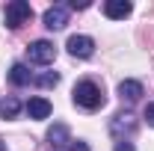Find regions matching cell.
I'll return each instance as SVG.
<instances>
[{
    "mask_svg": "<svg viewBox=\"0 0 154 151\" xmlns=\"http://www.w3.org/2000/svg\"><path fill=\"white\" fill-rule=\"evenodd\" d=\"M45 27L48 30H62L65 24H68V6L65 3H57V6H51V9H45Z\"/></svg>",
    "mask_w": 154,
    "mask_h": 151,
    "instance_id": "cell-5",
    "label": "cell"
},
{
    "mask_svg": "<svg viewBox=\"0 0 154 151\" xmlns=\"http://www.w3.org/2000/svg\"><path fill=\"white\" fill-rule=\"evenodd\" d=\"M18 113H21V101L15 95H9V98L0 101V119H15Z\"/></svg>",
    "mask_w": 154,
    "mask_h": 151,
    "instance_id": "cell-12",
    "label": "cell"
},
{
    "mask_svg": "<svg viewBox=\"0 0 154 151\" xmlns=\"http://www.w3.org/2000/svg\"><path fill=\"white\" fill-rule=\"evenodd\" d=\"M48 139H51V145H57V148H62V145H68V142H71L68 128H65V125H59V122L48 131Z\"/></svg>",
    "mask_w": 154,
    "mask_h": 151,
    "instance_id": "cell-11",
    "label": "cell"
},
{
    "mask_svg": "<svg viewBox=\"0 0 154 151\" xmlns=\"http://www.w3.org/2000/svg\"><path fill=\"white\" fill-rule=\"evenodd\" d=\"M33 83L45 86V89H51V86H57V83H59V74H57V71H45V74L33 77Z\"/></svg>",
    "mask_w": 154,
    "mask_h": 151,
    "instance_id": "cell-13",
    "label": "cell"
},
{
    "mask_svg": "<svg viewBox=\"0 0 154 151\" xmlns=\"http://www.w3.org/2000/svg\"><path fill=\"white\" fill-rule=\"evenodd\" d=\"M119 95H122V101L134 104V101L142 98V83H139V80H122V83H119Z\"/></svg>",
    "mask_w": 154,
    "mask_h": 151,
    "instance_id": "cell-8",
    "label": "cell"
},
{
    "mask_svg": "<svg viewBox=\"0 0 154 151\" xmlns=\"http://www.w3.org/2000/svg\"><path fill=\"white\" fill-rule=\"evenodd\" d=\"M116 151H134V142H128V139H119V142H116Z\"/></svg>",
    "mask_w": 154,
    "mask_h": 151,
    "instance_id": "cell-14",
    "label": "cell"
},
{
    "mask_svg": "<svg viewBox=\"0 0 154 151\" xmlns=\"http://www.w3.org/2000/svg\"><path fill=\"white\" fill-rule=\"evenodd\" d=\"M27 57H30V62H36V65H51V62L57 59V48H54L51 42L38 39V42H33V45L27 48Z\"/></svg>",
    "mask_w": 154,
    "mask_h": 151,
    "instance_id": "cell-3",
    "label": "cell"
},
{
    "mask_svg": "<svg viewBox=\"0 0 154 151\" xmlns=\"http://www.w3.org/2000/svg\"><path fill=\"white\" fill-rule=\"evenodd\" d=\"M65 48H68V54L77 57V59H89L92 54H95V42H92L89 36H71Z\"/></svg>",
    "mask_w": 154,
    "mask_h": 151,
    "instance_id": "cell-4",
    "label": "cell"
},
{
    "mask_svg": "<svg viewBox=\"0 0 154 151\" xmlns=\"http://www.w3.org/2000/svg\"><path fill=\"white\" fill-rule=\"evenodd\" d=\"M71 151H89L86 142H71Z\"/></svg>",
    "mask_w": 154,
    "mask_h": 151,
    "instance_id": "cell-16",
    "label": "cell"
},
{
    "mask_svg": "<svg viewBox=\"0 0 154 151\" xmlns=\"http://www.w3.org/2000/svg\"><path fill=\"white\" fill-rule=\"evenodd\" d=\"M6 27L9 30H18V27H24L27 21L33 18V9H30V3L27 0H12V3H6Z\"/></svg>",
    "mask_w": 154,
    "mask_h": 151,
    "instance_id": "cell-2",
    "label": "cell"
},
{
    "mask_svg": "<svg viewBox=\"0 0 154 151\" xmlns=\"http://www.w3.org/2000/svg\"><path fill=\"white\" fill-rule=\"evenodd\" d=\"M9 83H12V86H27V83H33L30 68H27L24 62H15V65L9 68Z\"/></svg>",
    "mask_w": 154,
    "mask_h": 151,
    "instance_id": "cell-10",
    "label": "cell"
},
{
    "mask_svg": "<svg viewBox=\"0 0 154 151\" xmlns=\"http://www.w3.org/2000/svg\"><path fill=\"white\" fill-rule=\"evenodd\" d=\"M51 101L48 98H30L27 101V113H30V119H48L51 116Z\"/></svg>",
    "mask_w": 154,
    "mask_h": 151,
    "instance_id": "cell-9",
    "label": "cell"
},
{
    "mask_svg": "<svg viewBox=\"0 0 154 151\" xmlns=\"http://www.w3.org/2000/svg\"><path fill=\"white\" fill-rule=\"evenodd\" d=\"M0 151H9V148H6V145H3V142H0Z\"/></svg>",
    "mask_w": 154,
    "mask_h": 151,
    "instance_id": "cell-17",
    "label": "cell"
},
{
    "mask_svg": "<svg viewBox=\"0 0 154 151\" xmlns=\"http://www.w3.org/2000/svg\"><path fill=\"white\" fill-rule=\"evenodd\" d=\"M71 95H74V104L83 107V110H98V107H104V92H101V86L92 83V80H80Z\"/></svg>",
    "mask_w": 154,
    "mask_h": 151,
    "instance_id": "cell-1",
    "label": "cell"
},
{
    "mask_svg": "<svg viewBox=\"0 0 154 151\" xmlns=\"http://www.w3.org/2000/svg\"><path fill=\"white\" fill-rule=\"evenodd\" d=\"M145 122L154 128V104H148V107H145Z\"/></svg>",
    "mask_w": 154,
    "mask_h": 151,
    "instance_id": "cell-15",
    "label": "cell"
},
{
    "mask_svg": "<svg viewBox=\"0 0 154 151\" xmlns=\"http://www.w3.org/2000/svg\"><path fill=\"white\" fill-rule=\"evenodd\" d=\"M134 131H136V119H134L131 113H125V116H116L113 122H110V133L116 136V142H119V139H125V133L131 136Z\"/></svg>",
    "mask_w": 154,
    "mask_h": 151,
    "instance_id": "cell-6",
    "label": "cell"
},
{
    "mask_svg": "<svg viewBox=\"0 0 154 151\" xmlns=\"http://www.w3.org/2000/svg\"><path fill=\"white\" fill-rule=\"evenodd\" d=\"M104 12H107V18L122 21V18H128L134 12V3H128V0H107L104 3Z\"/></svg>",
    "mask_w": 154,
    "mask_h": 151,
    "instance_id": "cell-7",
    "label": "cell"
}]
</instances>
